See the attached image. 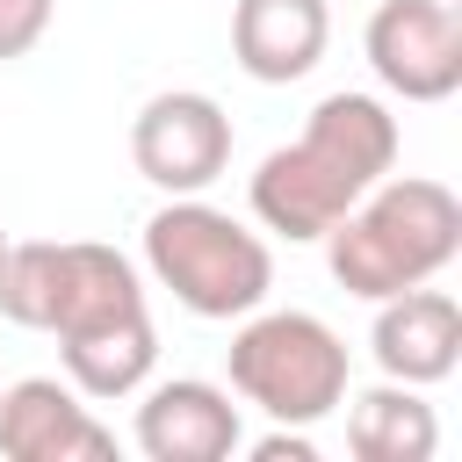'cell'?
<instances>
[{"instance_id": "6da1fadb", "label": "cell", "mask_w": 462, "mask_h": 462, "mask_svg": "<svg viewBox=\"0 0 462 462\" xmlns=\"http://www.w3.org/2000/svg\"><path fill=\"white\" fill-rule=\"evenodd\" d=\"M390 166H397V116H390L375 94L339 87V94H325V101L303 116L296 144H282V152L260 159L245 202H253V217H260L274 238L310 245V238H325Z\"/></svg>"}, {"instance_id": "7a4b0ae2", "label": "cell", "mask_w": 462, "mask_h": 462, "mask_svg": "<svg viewBox=\"0 0 462 462\" xmlns=\"http://www.w3.org/2000/svg\"><path fill=\"white\" fill-rule=\"evenodd\" d=\"M455 253H462V202L448 180H426V173H383L325 231V267L361 303L433 282Z\"/></svg>"}, {"instance_id": "3957f363", "label": "cell", "mask_w": 462, "mask_h": 462, "mask_svg": "<svg viewBox=\"0 0 462 462\" xmlns=\"http://www.w3.org/2000/svg\"><path fill=\"white\" fill-rule=\"evenodd\" d=\"M144 267L188 318H245L274 289L267 238L202 195H173L144 224Z\"/></svg>"}, {"instance_id": "277c9868", "label": "cell", "mask_w": 462, "mask_h": 462, "mask_svg": "<svg viewBox=\"0 0 462 462\" xmlns=\"http://www.w3.org/2000/svg\"><path fill=\"white\" fill-rule=\"evenodd\" d=\"M231 390L274 426H318L346 404V339L310 310H245L224 346Z\"/></svg>"}, {"instance_id": "5b68a950", "label": "cell", "mask_w": 462, "mask_h": 462, "mask_svg": "<svg viewBox=\"0 0 462 462\" xmlns=\"http://www.w3.org/2000/svg\"><path fill=\"white\" fill-rule=\"evenodd\" d=\"M123 310H144V289L137 267L101 238H22L0 260V318L22 332L72 339Z\"/></svg>"}, {"instance_id": "8992f818", "label": "cell", "mask_w": 462, "mask_h": 462, "mask_svg": "<svg viewBox=\"0 0 462 462\" xmlns=\"http://www.w3.org/2000/svg\"><path fill=\"white\" fill-rule=\"evenodd\" d=\"M368 72L397 101H448L462 87V14L455 0H383L361 29Z\"/></svg>"}, {"instance_id": "52a82bcc", "label": "cell", "mask_w": 462, "mask_h": 462, "mask_svg": "<svg viewBox=\"0 0 462 462\" xmlns=\"http://www.w3.org/2000/svg\"><path fill=\"white\" fill-rule=\"evenodd\" d=\"M130 159L152 188L166 195H202L209 180H224L231 166V116L195 94V87H173V94H152L130 123Z\"/></svg>"}, {"instance_id": "ba28073f", "label": "cell", "mask_w": 462, "mask_h": 462, "mask_svg": "<svg viewBox=\"0 0 462 462\" xmlns=\"http://www.w3.org/2000/svg\"><path fill=\"white\" fill-rule=\"evenodd\" d=\"M0 455L7 462H108L116 433L58 375H22L0 390Z\"/></svg>"}, {"instance_id": "9c48e42d", "label": "cell", "mask_w": 462, "mask_h": 462, "mask_svg": "<svg viewBox=\"0 0 462 462\" xmlns=\"http://www.w3.org/2000/svg\"><path fill=\"white\" fill-rule=\"evenodd\" d=\"M368 346H375V368L390 383H411V390L448 383L455 361H462V303L448 289H426V282L419 289H397V296L375 303Z\"/></svg>"}, {"instance_id": "30bf717a", "label": "cell", "mask_w": 462, "mask_h": 462, "mask_svg": "<svg viewBox=\"0 0 462 462\" xmlns=\"http://www.w3.org/2000/svg\"><path fill=\"white\" fill-rule=\"evenodd\" d=\"M238 404L231 390L202 383V375H173V383H152L144 404H137V448L152 462H224L238 448Z\"/></svg>"}, {"instance_id": "8fae6325", "label": "cell", "mask_w": 462, "mask_h": 462, "mask_svg": "<svg viewBox=\"0 0 462 462\" xmlns=\"http://www.w3.org/2000/svg\"><path fill=\"white\" fill-rule=\"evenodd\" d=\"M332 43V7L325 0H238L231 7V58L260 87L303 79Z\"/></svg>"}, {"instance_id": "7c38bea8", "label": "cell", "mask_w": 462, "mask_h": 462, "mask_svg": "<svg viewBox=\"0 0 462 462\" xmlns=\"http://www.w3.org/2000/svg\"><path fill=\"white\" fill-rule=\"evenodd\" d=\"M58 361H65V383H72L87 404L137 397V390L152 383V361H159L152 310H123V318H101V325L58 339Z\"/></svg>"}, {"instance_id": "4fadbf2b", "label": "cell", "mask_w": 462, "mask_h": 462, "mask_svg": "<svg viewBox=\"0 0 462 462\" xmlns=\"http://www.w3.org/2000/svg\"><path fill=\"white\" fill-rule=\"evenodd\" d=\"M346 448L361 462H426L440 448V419L411 383H375L346 411Z\"/></svg>"}, {"instance_id": "5bb4252c", "label": "cell", "mask_w": 462, "mask_h": 462, "mask_svg": "<svg viewBox=\"0 0 462 462\" xmlns=\"http://www.w3.org/2000/svg\"><path fill=\"white\" fill-rule=\"evenodd\" d=\"M51 14H58V0H0V65L29 58L51 29Z\"/></svg>"}, {"instance_id": "9a60e30c", "label": "cell", "mask_w": 462, "mask_h": 462, "mask_svg": "<svg viewBox=\"0 0 462 462\" xmlns=\"http://www.w3.org/2000/svg\"><path fill=\"white\" fill-rule=\"evenodd\" d=\"M253 455H260V462H282V455H289V462H310L318 448L303 440V426H274L267 440H253Z\"/></svg>"}, {"instance_id": "2e32d148", "label": "cell", "mask_w": 462, "mask_h": 462, "mask_svg": "<svg viewBox=\"0 0 462 462\" xmlns=\"http://www.w3.org/2000/svg\"><path fill=\"white\" fill-rule=\"evenodd\" d=\"M7 245H14V238H7V231H0V260H7Z\"/></svg>"}]
</instances>
